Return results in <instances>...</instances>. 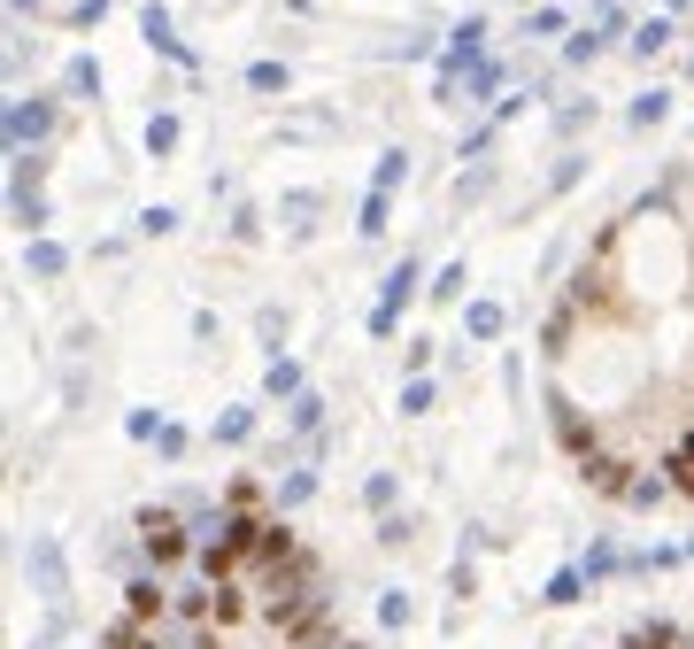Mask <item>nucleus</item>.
Masks as SVG:
<instances>
[{
    "label": "nucleus",
    "mask_w": 694,
    "mask_h": 649,
    "mask_svg": "<svg viewBox=\"0 0 694 649\" xmlns=\"http://www.w3.org/2000/svg\"><path fill=\"white\" fill-rule=\"evenodd\" d=\"M39 132H47V109H16L9 117V139H39Z\"/></svg>",
    "instance_id": "obj_2"
},
{
    "label": "nucleus",
    "mask_w": 694,
    "mask_h": 649,
    "mask_svg": "<svg viewBox=\"0 0 694 649\" xmlns=\"http://www.w3.org/2000/svg\"><path fill=\"white\" fill-rule=\"evenodd\" d=\"M147 549H154V556H178V526H170V518H147Z\"/></svg>",
    "instance_id": "obj_1"
}]
</instances>
